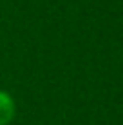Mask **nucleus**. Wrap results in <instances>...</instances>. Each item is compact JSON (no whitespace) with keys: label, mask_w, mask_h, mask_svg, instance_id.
<instances>
[{"label":"nucleus","mask_w":123,"mask_h":125,"mask_svg":"<svg viewBox=\"0 0 123 125\" xmlns=\"http://www.w3.org/2000/svg\"><path fill=\"white\" fill-rule=\"evenodd\" d=\"M16 114L15 100L9 93L0 91V125H9Z\"/></svg>","instance_id":"obj_1"}]
</instances>
